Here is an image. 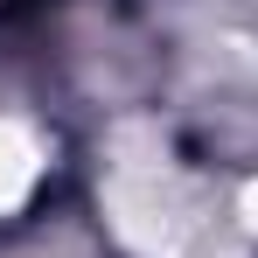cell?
Instances as JSON below:
<instances>
[{"instance_id":"obj_1","label":"cell","mask_w":258,"mask_h":258,"mask_svg":"<svg viewBox=\"0 0 258 258\" xmlns=\"http://www.w3.org/2000/svg\"><path fill=\"white\" fill-rule=\"evenodd\" d=\"M98 223L126 258H251L258 251V161L203 133L133 112L91 161Z\"/></svg>"},{"instance_id":"obj_2","label":"cell","mask_w":258,"mask_h":258,"mask_svg":"<svg viewBox=\"0 0 258 258\" xmlns=\"http://www.w3.org/2000/svg\"><path fill=\"white\" fill-rule=\"evenodd\" d=\"M49 181V133L28 112H0V223L35 210Z\"/></svg>"}]
</instances>
